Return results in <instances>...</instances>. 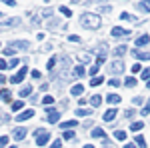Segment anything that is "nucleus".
Segmentation results:
<instances>
[{"label": "nucleus", "instance_id": "nucleus-1", "mask_svg": "<svg viewBox=\"0 0 150 148\" xmlns=\"http://www.w3.org/2000/svg\"><path fill=\"white\" fill-rule=\"evenodd\" d=\"M80 22L84 24V28H100V16H96V14H82L80 16Z\"/></svg>", "mask_w": 150, "mask_h": 148}, {"label": "nucleus", "instance_id": "nucleus-2", "mask_svg": "<svg viewBox=\"0 0 150 148\" xmlns=\"http://www.w3.org/2000/svg\"><path fill=\"white\" fill-rule=\"evenodd\" d=\"M28 48V42H18V40H14V42H8L6 48L2 50V54L4 56H12L14 52H18V50H26Z\"/></svg>", "mask_w": 150, "mask_h": 148}, {"label": "nucleus", "instance_id": "nucleus-3", "mask_svg": "<svg viewBox=\"0 0 150 148\" xmlns=\"http://www.w3.org/2000/svg\"><path fill=\"white\" fill-rule=\"evenodd\" d=\"M34 138H36V144L38 146H44V144H48V140H50V132L44 130V128H38L34 132Z\"/></svg>", "mask_w": 150, "mask_h": 148}, {"label": "nucleus", "instance_id": "nucleus-4", "mask_svg": "<svg viewBox=\"0 0 150 148\" xmlns=\"http://www.w3.org/2000/svg\"><path fill=\"white\" fill-rule=\"evenodd\" d=\"M26 74H28V68H26V66H22V68H20V70H18V72H16V74L10 78V82H12V84H20Z\"/></svg>", "mask_w": 150, "mask_h": 148}, {"label": "nucleus", "instance_id": "nucleus-5", "mask_svg": "<svg viewBox=\"0 0 150 148\" xmlns=\"http://www.w3.org/2000/svg\"><path fill=\"white\" fill-rule=\"evenodd\" d=\"M122 70H124V62H122V60H116V62L110 64V72H112V74H116V72L120 74Z\"/></svg>", "mask_w": 150, "mask_h": 148}, {"label": "nucleus", "instance_id": "nucleus-6", "mask_svg": "<svg viewBox=\"0 0 150 148\" xmlns=\"http://www.w3.org/2000/svg\"><path fill=\"white\" fill-rule=\"evenodd\" d=\"M116 114H118V110H116V108L106 110V112H104V122H112V120L116 118Z\"/></svg>", "mask_w": 150, "mask_h": 148}, {"label": "nucleus", "instance_id": "nucleus-7", "mask_svg": "<svg viewBox=\"0 0 150 148\" xmlns=\"http://www.w3.org/2000/svg\"><path fill=\"white\" fill-rule=\"evenodd\" d=\"M12 136H14V140H24V136H26V128H14Z\"/></svg>", "mask_w": 150, "mask_h": 148}, {"label": "nucleus", "instance_id": "nucleus-8", "mask_svg": "<svg viewBox=\"0 0 150 148\" xmlns=\"http://www.w3.org/2000/svg\"><path fill=\"white\" fill-rule=\"evenodd\" d=\"M32 116H34V110H30V108H28V110H24V112L18 114V122H22V120H28V118H32Z\"/></svg>", "mask_w": 150, "mask_h": 148}, {"label": "nucleus", "instance_id": "nucleus-9", "mask_svg": "<svg viewBox=\"0 0 150 148\" xmlns=\"http://www.w3.org/2000/svg\"><path fill=\"white\" fill-rule=\"evenodd\" d=\"M150 42V34H142V36H138V38H136V46H146Z\"/></svg>", "mask_w": 150, "mask_h": 148}, {"label": "nucleus", "instance_id": "nucleus-10", "mask_svg": "<svg viewBox=\"0 0 150 148\" xmlns=\"http://www.w3.org/2000/svg\"><path fill=\"white\" fill-rule=\"evenodd\" d=\"M128 34H130V30L118 28V26H114V28H112V36H116V38H118V36H128Z\"/></svg>", "mask_w": 150, "mask_h": 148}, {"label": "nucleus", "instance_id": "nucleus-11", "mask_svg": "<svg viewBox=\"0 0 150 148\" xmlns=\"http://www.w3.org/2000/svg\"><path fill=\"white\" fill-rule=\"evenodd\" d=\"M82 92H84V86H82V84H74V86L70 88V94H72V96H80Z\"/></svg>", "mask_w": 150, "mask_h": 148}, {"label": "nucleus", "instance_id": "nucleus-12", "mask_svg": "<svg viewBox=\"0 0 150 148\" xmlns=\"http://www.w3.org/2000/svg\"><path fill=\"white\" fill-rule=\"evenodd\" d=\"M32 90H34L32 86H24L22 90H18V94H20V98H26V96H30V94H32Z\"/></svg>", "mask_w": 150, "mask_h": 148}, {"label": "nucleus", "instance_id": "nucleus-13", "mask_svg": "<svg viewBox=\"0 0 150 148\" xmlns=\"http://www.w3.org/2000/svg\"><path fill=\"white\" fill-rule=\"evenodd\" d=\"M132 56L140 58V60H150V54H146V52H140V50H132Z\"/></svg>", "mask_w": 150, "mask_h": 148}, {"label": "nucleus", "instance_id": "nucleus-14", "mask_svg": "<svg viewBox=\"0 0 150 148\" xmlns=\"http://www.w3.org/2000/svg\"><path fill=\"white\" fill-rule=\"evenodd\" d=\"M124 54H126V46H124V44L118 46V48H114V56H116V58H122Z\"/></svg>", "mask_w": 150, "mask_h": 148}, {"label": "nucleus", "instance_id": "nucleus-15", "mask_svg": "<svg viewBox=\"0 0 150 148\" xmlns=\"http://www.w3.org/2000/svg\"><path fill=\"white\" fill-rule=\"evenodd\" d=\"M106 100H108L110 104H120V96H118V94H108Z\"/></svg>", "mask_w": 150, "mask_h": 148}, {"label": "nucleus", "instance_id": "nucleus-16", "mask_svg": "<svg viewBox=\"0 0 150 148\" xmlns=\"http://www.w3.org/2000/svg\"><path fill=\"white\" fill-rule=\"evenodd\" d=\"M72 76H74V78H82V76H84V66H76L74 72H72Z\"/></svg>", "mask_w": 150, "mask_h": 148}, {"label": "nucleus", "instance_id": "nucleus-17", "mask_svg": "<svg viewBox=\"0 0 150 148\" xmlns=\"http://www.w3.org/2000/svg\"><path fill=\"white\" fill-rule=\"evenodd\" d=\"M90 104H92V106H100V104H102V96H100V94H94L92 98H90Z\"/></svg>", "mask_w": 150, "mask_h": 148}, {"label": "nucleus", "instance_id": "nucleus-18", "mask_svg": "<svg viewBox=\"0 0 150 148\" xmlns=\"http://www.w3.org/2000/svg\"><path fill=\"white\" fill-rule=\"evenodd\" d=\"M58 120H60V112H50L48 114V122H52V124H54V122H58Z\"/></svg>", "mask_w": 150, "mask_h": 148}, {"label": "nucleus", "instance_id": "nucleus-19", "mask_svg": "<svg viewBox=\"0 0 150 148\" xmlns=\"http://www.w3.org/2000/svg\"><path fill=\"white\" fill-rule=\"evenodd\" d=\"M92 136L94 138H106V132H104L102 128H94V130H92Z\"/></svg>", "mask_w": 150, "mask_h": 148}, {"label": "nucleus", "instance_id": "nucleus-20", "mask_svg": "<svg viewBox=\"0 0 150 148\" xmlns=\"http://www.w3.org/2000/svg\"><path fill=\"white\" fill-rule=\"evenodd\" d=\"M142 128H144V122H132V124H130V130H132V132H138Z\"/></svg>", "mask_w": 150, "mask_h": 148}, {"label": "nucleus", "instance_id": "nucleus-21", "mask_svg": "<svg viewBox=\"0 0 150 148\" xmlns=\"http://www.w3.org/2000/svg\"><path fill=\"white\" fill-rule=\"evenodd\" d=\"M0 98H2V100H4V102H10V92L6 90V88H4V90H0Z\"/></svg>", "mask_w": 150, "mask_h": 148}, {"label": "nucleus", "instance_id": "nucleus-22", "mask_svg": "<svg viewBox=\"0 0 150 148\" xmlns=\"http://www.w3.org/2000/svg\"><path fill=\"white\" fill-rule=\"evenodd\" d=\"M104 82V76H94L92 80H90V86H100Z\"/></svg>", "mask_w": 150, "mask_h": 148}, {"label": "nucleus", "instance_id": "nucleus-23", "mask_svg": "<svg viewBox=\"0 0 150 148\" xmlns=\"http://www.w3.org/2000/svg\"><path fill=\"white\" fill-rule=\"evenodd\" d=\"M78 60H80V62H86V64H88V62H90V60H92V56H90V54H88V52H86V54H84V52H82V54H78Z\"/></svg>", "mask_w": 150, "mask_h": 148}, {"label": "nucleus", "instance_id": "nucleus-24", "mask_svg": "<svg viewBox=\"0 0 150 148\" xmlns=\"http://www.w3.org/2000/svg\"><path fill=\"white\" fill-rule=\"evenodd\" d=\"M22 106H24L22 100H16V102H12V110H14V112H18V110H22Z\"/></svg>", "mask_w": 150, "mask_h": 148}, {"label": "nucleus", "instance_id": "nucleus-25", "mask_svg": "<svg viewBox=\"0 0 150 148\" xmlns=\"http://www.w3.org/2000/svg\"><path fill=\"white\" fill-rule=\"evenodd\" d=\"M120 18H122V20H132V22H138V18H134V16H130L128 12H122V14H120Z\"/></svg>", "mask_w": 150, "mask_h": 148}, {"label": "nucleus", "instance_id": "nucleus-26", "mask_svg": "<svg viewBox=\"0 0 150 148\" xmlns=\"http://www.w3.org/2000/svg\"><path fill=\"white\" fill-rule=\"evenodd\" d=\"M76 124H78V122H76V120H68V122H62V124H60V126H62V128H66V130H68V128H74V126H76Z\"/></svg>", "mask_w": 150, "mask_h": 148}, {"label": "nucleus", "instance_id": "nucleus-27", "mask_svg": "<svg viewBox=\"0 0 150 148\" xmlns=\"http://www.w3.org/2000/svg\"><path fill=\"white\" fill-rule=\"evenodd\" d=\"M114 138H116V140H124V138H126V132H124V130H116Z\"/></svg>", "mask_w": 150, "mask_h": 148}, {"label": "nucleus", "instance_id": "nucleus-28", "mask_svg": "<svg viewBox=\"0 0 150 148\" xmlns=\"http://www.w3.org/2000/svg\"><path fill=\"white\" fill-rule=\"evenodd\" d=\"M140 8L144 12H150V0H142V2H140Z\"/></svg>", "mask_w": 150, "mask_h": 148}, {"label": "nucleus", "instance_id": "nucleus-29", "mask_svg": "<svg viewBox=\"0 0 150 148\" xmlns=\"http://www.w3.org/2000/svg\"><path fill=\"white\" fill-rule=\"evenodd\" d=\"M124 84H126L128 88H132V86H136V78H132V76H128V78H126V82H124Z\"/></svg>", "mask_w": 150, "mask_h": 148}, {"label": "nucleus", "instance_id": "nucleus-30", "mask_svg": "<svg viewBox=\"0 0 150 148\" xmlns=\"http://www.w3.org/2000/svg\"><path fill=\"white\" fill-rule=\"evenodd\" d=\"M136 144H138L140 148L146 146V140H144V136H140V134H138V136H136Z\"/></svg>", "mask_w": 150, "mask_h": 148}, {"label": "nucleus", "instance_id": "nucleus-31", "mask_svg": "<svg viewBox=\"0 0 150 148\" xmlns=\"http://www.w3.org/2000/svg\"><path fill=\"white\" fill-rule=\"evenodd\" d=\"M58 10L62 12V14H64V16H72V10H68V6H60V8H58Z\"/></svg>", "mask_w": 150, "mask_h": 148}, {"label": "nucleus", "instance_id": "nucleus-32", "mask_svg": "<svg viewBox=\"0 0 150 148\" xmlns=\"http://www.w3.org/2000/svg\"><path fill=\"white\" fill-rule=\"evenodd\" d=\"M64 138H66V140H74V138H76V134H74L72 130H66V132H64Z\"/></svg>", "mask_w": 150, "mask_h": 148}, {"label": "nucleus", "instance_id": "nucleus-33", "mask_svg": "<svg viewBox=\"0 0 150 148\" xmlns=\"http://www.w3.org/2000/svg\"><path fill=\"white\" fill-rule=\"evenodd\" d=\"M54 66H56V58L52 56V58H50V60H48V64H46V68H48V70H52V68H54Z\"/></svg>", "mask_w": 150, "mask_h": 148}, {"label": "nucleus", "instance_id": "nucleus-34", "mask_svg": "<svg viewBox=\"0 0 150 148\" xmlns=\"http://www.w3.org/2000/svg\"><path fill=\"white\" fill-rule=\"evenodd\" d=\"M88 110H84V108H78V110H76V116H88Z\"/></svg>", "mask_w": 150, "mask_h": 148}, {"label": "nucleus", "instance_id": "nucleus-35", "mask_svg": "<svg viewBox=\"0 0 150 148\" xmlns=\"http://www.w3.org/2000/svg\"><path fill=\"white\" fill-rule=\"evenodd\" d=\"M18 62H20L18 58H12L10 62H8V68H14V66H18Z\"/></svg>", "mask_w": 150, "mask_h": 148}, {"label": "nucleus", "instance_id": "nucleus-36", "mask_svg": "<svg viewBox=\"0 0 150 148\" xmlns=\"http://www.w3.org/2000/svg\"><path fill=\"white\" fill-rule=\"evenodd\" d=\"M142 78H144V80H150V68H144V70H142Z\"/></svg>", "mask_w": 150, "mask_h": 148}, {"label": "nucleus", "instance_id": "nucleus-37", "mask_svg": "<svg viewBox=\"0 0 150 148\" xmlns=\"http://www.w3.org/2000/svg\"><path fill=\"white\" fill-rule=\"evenodd\" d=\"M8 144V136H0V148H4Z\"/></svg>", "mask_w": 150, "mask_h": 148}, {"label": "nucleus", "instance_id": "nucleus-38", "mask_svg": "<svg viewBox=\"0 0 150 148\" xmlns=\"http://www.w3.org/2000/svg\"><path fill=\"white\" fill-rule=\"evenodd\" d=\"M30 76H32L34 80H38L40 76H42V74H40V70H32V72H30Z\"/></svg>", "mask_w": 150, "mask_h": 148}, {"label": "nucleus", "instance_id": "nucleus-39", "mask_svg": "<svg viewBox=\"0 0 150 148\" xmlns=\"http://www.w3.org/2000/svg\"><path fill=\"white\" fill-rule=\"evenodd\" d=\"M52 102H54L52 96H44V98H42V104H52Z\"/></svg>", "mask_w": 150, "mask_h": 148}, {"label": "nucleus", "instance_id": "nucleus-40", "mask_svg": "<svg viewBox=\"0 0 150 148\" xmlns=\"http://www.w3.org/2000/svg\"><path fill=\"white\" fill-rule=\"evenodd\" d=\"M50 148H62V142H60V140H54V142H52V144H50Z\"/></svg>", "mask_w": 150, "mask_h": 148}, {"label": "nucleus", "instance_id": "nucleus-41", "mask_svg": "<svg viewBox=\"0 0 150 148\" xmlns=\"http://www.w3.org/2000/svg\"><path fill=\"white\" fill-rule=\"evenodd\" d=\"M146 114H150V100L146 102V108H142V116H146Z\"/></svg>", "mask_w": 150, "mask_h": 148}, {"label": "nucleus", "instance_id": "nucleus-42", "mask_svg": "<svg viewBox=\"0 0 150 148\" xmlns=\"http://www.w3.org/2000/svg\"><path fill=\"white\" fill-rule=\"evenodd\" d=\"M4 68H8V62L4 58H0V70H4Z\"/></svg>", "mask_w": 150, "mask_h": 148}, {"label": "nucleus", "instance_id": "nucleus-43", "mask_svg": "<svg viewBox=\"0 0 150 148\" xmlns=\"http://www.w3.org/2000/svg\"><path fill=\"white\" fill-rule=\"evenodd\" d=\"M68 40H70V42H80V36L72 34V36H70V38H68Z\"/></svg>", "mask_w": 150, "mask_h": 148}, {"label": "nucleus", "instance_id": "nucleus-44", "mask_svg": "<svg viewBox=\"0 0 150 148\" xmlns=\"http://www.w3.org/2000/svg\"><path fill=\"white\" fill-rule=\"evenodd\" d=\"M118 84H120V80H118V78H112V80H110V86H114V88H116Z\"/></svg>", "mask_w": 150, "mask_h": 148}, {"label": "nucleus", "instance_id": "nucleus-45", "mask_svg": "<svg viewBox=\"0 0 150 148\" xmlns=\"http://www.w3.org/2000/svg\"><path fill=\"white\" fill-rule=\"evenodd\" d=\"M40 20H42L40 16H32V24H34V26H36V24H40Z\"/></svg>", "mask_w": 150, "mask_h": 148}, {"label": "nucleus", "instance_id": "nucleus-46", "mask_svg": "<svg viewBox=\"0 0 150 148\" xmlns=\"http://www.w3.org/2000/svg\"><path fill=\"white\" fill-rule=\"evenodd\" d=\"M132 72H140V64H134L132 66Z\"/></svg>", "mask_w": 150, "mask_h": 148}, {"label": "nucleus", "instance_id": "nucleus-47", "mask_svg": "<svg viewBox=\"0 0 150 148\" xmlns=\"http://www.w3.org/2000/svg\"><path fill=\"white\" fill-rule=\"evenodd\" d=\"M96 72H98V66H96V64H94L92 68H90V74H96Z\"/></svg>", "mask_w": 150, "mask_h": 148}, {"label": "nucleus", "instance_id": "nucleus-48", "mask_svg": "<svg viewBox=\"0 0 150 148\" xmlns=\"http://www.w3.org/2000/svg\"><path fill=\"white\" fill-rule=\"evenodd\" d=\"M2 2H6V4H8V6H14V4H16V2H14V0H2Z\"/></svg>", "mask_w": 150, "mask_h": 148}, {"label": "nucleus", "instance_id": "nucleus-49", "mask_svg": "<svg viewBox=\"0 0 150 148\" xmlns=\"http://www.w3.org/2000/svg\"><path fill=\"white\" fill-rule=\"evenodd\" d=\"M4 82H6V76H4V74H0V84H4Z\"/></svg>", "mask_w": 150, "mask_h": 148}, {"label": "nucleus", "instance_id": "nucleus-50", "mask_svg": "<svg viewBox=\"0 0 150 148\" xmlns=\"http://www.w3.org/2000/svg\"><path fill=\"white\" fill-rule=\"evenodd\" d=\"M84 148H94V146L92 144H84Z\"/></svg>", "mask_w": 150, "mask_h": 148}, {"label": "nucleus", "instance_id": "nucleus-51", "mask_svg": "<svg viewBox=\"0 0 150 148\" xmlns=\"http://www.w3.org/2000/svg\"><path fill=\"white\" fill-rule=\"evenodd\" d=\"M124 148H134V144H126V146H124Z\"/></svg>", "mask_w": 150, "mask_h": 148}, {"label": "nucleus", "instance_id": "nucleus-52", "mask_svg": "<svg viewBox=\"0 0 150 148\" xmlns=\"http://www.w3.org/2000/svg\"><path fill=\"white\" fill-rule=\"evenodd\" d=\"M72 2H74V4H78V2H82V0H72Z\"/></svg>", "mask_w": 150, "mask_h": 148}, {"label": "nucleus", "instance_id": "nucleus-53", "mask_svg": "<svg viewBox=\"0 0 150 148\" xmlns=\"http://www.w3.org/2000/svg\"><path fill=\"white\" fill-rule=\"evenodd\" d=\"M146 86H148V88H150V80H146Z\"/></svg>", "mask_w": 150, "mask_h": 148}, {"label": "nucleus", "instance_id": "nucleus-54", "mask_svg": "<svg viewBox=\"0 0 150 148\" xmlns=\"http://www.w3.org/2000/svg\"><path fill=\"white\" fill-rule=\"evenodd\" d=\"M104 148H112V146H104Z\"/></svg>", "mask_w": 150, "mask_h": 148}, {"label": "nucleus", "instance_id": "nucleus-55", "mask_svg": "<svg viewBox=\"0 0 150 148\" xmlns=\"http://www.w3.org/2000/svg\"><path fill=\"white\" fill-rule=\"evenodd\" d=\"M44 2H50V0H44Z\"/></svg>", "mask_w": 150, "mask_h": 148}, {"label": "nucleus", "instance_id": "nucleus-56", "mask_svg": "<svg viewBox=\"0 0 150 148\" xmlns=\"http://www.w3.org/2000/svg\"><path fill=\"white\" fill-rule=\"evenodd\" d=\"M0 16H2V12H0Z\"/></svg>", "mask_w": 150, "mask_h": 148}, {"label": "nucleus", "instance_id": "nucleus-57", "mask_svg": "<svg viewBox=\"0 0 150 148\" xmlns=\"http://www.w3.org/2000/svg\"><path fill=\"white\" fill-rule=\"evenodd\" d=\"M12 148H14V146H12Z\"/></svg>", "mask_w": 150, "mask_h": 148}]
</instances>
